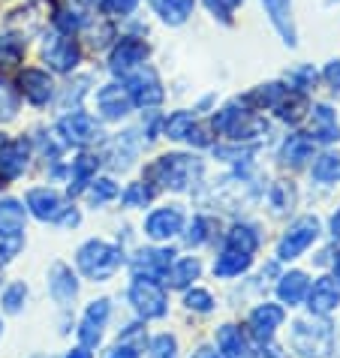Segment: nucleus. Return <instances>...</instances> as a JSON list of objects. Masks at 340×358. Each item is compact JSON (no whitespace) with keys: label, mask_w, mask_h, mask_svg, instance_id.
Returning <instances> with one entry per match:
<instances>
[{"label":"nucleus","mask_w":340,"mask_h":358,"mask_svg":"<svg viewBox=\"0 0 340 358\" xmlns=\"http://www.w3.org/2000/svg\"><path fill=\"white\" fill-rule=\"evenodd\" d=\"M76 265L87 280L94 283H106L108 277H115V271L124 265V250L112 241H99V238H91L78 247L76 253Z\"/></svg>","instance_id":"f257e3e1"},{"label":"nucleus","mask_w":340,"mask_h":358,"mask_svg":"<svg viewBox=\"0 0 340 358\" xmlns=\"http://www.w3.org/2000/svg\"><path fill=\"white\" fill-rule=\"evenodd\" d=\"M289 346L298 358H332L334 355V325L313 320H298L289 331Z\"/></svg>","instance_id":"f03ea898"},{"label":"nucleus","mask_w":340,"mask_h":358,"mask_svg":"<svg viewBox=\"0 0 340 358\" xmlns=\"http://www.w3.org/2000/svg\"><path fill=\"white\" fill-rule=\"evenodd\" d=\"M199 172H202L199 157H187V154H166L148 166V178L154 184L169 187V190H187L199 178Z\"/></svg>","instance_id":"7ed1b4c3"},{"label":"nucleus","mask_w":340,"mask_h":358,"mask_svg":"<svg viewBox=\"0 0 340 358\" xmlns=\"http://www.w3.org/2000/svg\"><path fill=\"white\" fill-rule=\"evenodd\" d=\"M323 235V226L313 214L298 217L295 223H289V229L283 232V238L277 241V259L280 262H292L298 256H304L310 247L316 244V238Z\"/></svg>","instance_id":"20e7f679"},{"label":"nucleus","mask_w":340,"mask_h":358,"mask_svg":"<svg viewBox=\"0 0 340 358\" xmlns=\"http://www.w3.org/2000/svg\"><path fill=\"white\" fill-rule=\"evenodd\" d=\"M129 304L142 320H163L169 313V298L166 289L160 286V280L151 277H133L129 283Z\"/></svg>","instance_id":"39448f33"},{"label":"nucleus","mask_w":340,"mask_h":358,"mask_svg":"<svg viewBox=\"0 0 340 358\" xmlns=\"http://www.w3.org/2000/svg\"><path fill=\"white\" fill-rule=\"evenodd\" d=\"M127 94H129V99H133V106H142V108H154V106H160L163 103V85H160V76L154 73L151 66H139V69H133V73L127 76Z\"/></svg>","instance_id":"423d86ee"},{"label":"nucleus","mask_w":340,"mask_h":358,"mask_svg":"<svg viewBox=\"0 0 340 358\" xmlns=\"http://www.w3.org/2000/svg\"><path fill=\"white\" fill-rule=\"evenodd\" d=\"M184 229V211L178 205H166V208H154L145 217V235L151 241H169Z\"/></svg>","instance_id":"0eeeda50"},{"label":"nucleus","mask_w":340,"mask_h":358,"mask_svg":"<svg viewBox=\"0 0 340 358\" xmlns=\"http://www.w3.org/2000/svg\"><path fill=\"white\" fill-rule=\"evenodd\" d=\"M304 301H307L310 316H323L325 320L328 313H334L340 307V283L334 280V274H325V277H319V280H313Z\"/></svg>","instance_id":"6e6552de"},{"label":"nucleus","mask_w":340,"mask_h":358,"mask_svg":"<svg viewBox=\"0 0 340 358\" xmlns=\"http://www.w3.org/2000/svg\"><path fill=\"white\" fill-rule=\"evenodd\" d=\"M43 57L45 64L57 69V73H73L82 61V48H78L76 39H69L66 34L64 36H48L45 45H43Z\"/></svg>","instance_id":"1a4fd4ad"},{"label":"nucleus","mask_w":340,"mask_h":358,"mask_svg":"<svg viewBox=\"0 0 340 358\" xmlns=\"http://www.w3.org/2000/svg\"><path fill=\"white\" fill-rule=\"evenodd\" d=\"M24 205H27V211H31L36 220H43V223H57L61 220V214L66 211L61 193L52 190V187H34V190H27Z\"/></svg>","instance_id":"9d476101"},{"label":"nucleus","mask_w":340,"mask_h":358,"mask_svg":"<svg viewBox=\"0 0 340 358\" xmlns=\"http://www.w3.org/2000/svg\"><path fill=\"white\" fill-rule=\"evenodd\" d=\"M145 57H148V45L142 43V39L124 36L121 43L112 48L108 66H112V73H115V76H129L133 69H139V66L145 64Z\"/></svg>","instance_id":"9b49d317"},{"label":"nucleus","mask_w":340,"mask_h":358,"mask_svg":"<svg viewBox=\"0 0 340 358\" xmlns=\"http://www.w3.org/2000/svg\"><path fill=\"white\" fill-rule=\"evenodd\" d=\"M283 320H286L283 307L265 301V304L253 307V313H250V320H247V328H250V334H253L259 343H268L277 334V328L283 325Z\"/></svg>","instance_id":"f8f14e48"},{"label":"nucleus","mask_w":340,"mask_h":358,"mask_svg":"<svg viewBox=\"0 0 340 358\" xmlns=\"http://www.w3.org/2000/svg\"><path fill=\"white\" fill-rule=\"evenodd\" d=\"M175 262V250L169 247H148V250H139L133 259V274L136 277H151V280H160L166 277V271Z\"/></svg>","instance_id":"ddd939ff"},{"label":"nucleus","mask_w":340,"mask_h":358,"mask_svg":"<svg viewBox=\"0 0 340 358\" xmlns=\"http://www.w3.org/2000/svg\"><path fill=\"white\" fill-rule=\"evenodd\" d=\"M57 130H61V136L66 138V145H76V148H82L87 142H94V138L99 136V127L97 121L87 112H69L61 117V124H57Z\"/></svg>","instance_id":"4468645a"},{"label":"nucleus","mask_w":340,"mask_h":358,"mask_svg":"<svg viewBox=\"0 0 340 358\" xmlns=\"http://www.w3.org/2000/svg\"><path fill=\"white\" fill-rule=\"evenodd\" d=\"M133 108V99H129L127 87L121 85H103L97 91V112L103 121H121V117L129 115Z\"/></svg>","instance_id":"2eb2a0df"},{"label":"nucleus","mask_w":340,"mask_h":358,"mask_svg":"<svg viewBox=\"0 0 340 358\" xmlns=\"http://www.w3.org/2000/svg\"><path fill=\"white\" fill-rule=\"evenodd\" d=\"M27 157H31V148L24 138H15V142L6 138L0 145V181H15L18 175H24Z\"/></svg>","instance_id":"dca6fc26"},{"label":"nucleus","mask_w":340,"mask_h":358,"mask_svg":"<svg viewBox=\"0 0 340 358\" xmlns=\"http://www.w3.org/2000/svg\"><path fill=\"white\" fill-rule=\"evenodd\" d=\"M18 91H22V96L31 106H45L55 94L52 76H48L45 69H24L22 78H18Z\"/></svg>","instance_id":"f3484780"},{"label":"nucleus","mask_w":340,"mask_h":358,"mask_svg":"<svg viewBox=\"0 0 340 358\" xmlns=\"http://www.w3.org/2000/svg\"><path fill=\"white\" fill-rule=\"evenodd\" d=\"M48 295H52L61 307H66L78 295V280H76V274L69 265L55 262L48 268Z\"/></svg>","instance_id":"a211bd4d"},{"label":"nucleus","mask_w":340,"mask_h":358,"mask_svg":"<svg viewBox=\"0 0 340 358\" xmlns=\"http://www.w3.org/2000/svg\"><path fill=\"white\" fill-rule=\"evenodd\" d=\"M217 352H220V358H256L247 334L238 325L217 328Z\"/></svg>","instance_id":"6ab92c4d"},{"label":"nucleus","mask_w":340,"mask_h":358,"mask_svg":"<svg viewBox=\"0 0 340 358\" xmlns=\"http://www.w3.org/2000/svg\"><path fill=\"white\" fill-rule=\"evenodd\" d=\"M27 208L18 199H0V238H22Z\"/></svg>","instance_id":"aec40b11"},{"label":"nucleus","mask_w":340,"mask_h":358,"mask_svg":"<svg viewBox=\"0 0 340 358\" xmlns=\"http://www.w3.org/2000/svg\"><path fill=\"white\" fill-rule=\"evenodd\" d=\"M271 24L280 31L286 45H295V27H292V0H262Z\"/></svg>","instance_id":"412c9836"},{"label":"nucleus","mask_w":340,"mask_h":358,"mask_svg":"<svg viewBox=\"0 0 340 358\" xmlns=\"http://www.w3.org/2000/svg\"><path fill=\"white\" fill-rule=\"evenodd\" d=\"M307 289H310V280L304 271H286L283 277L277 280V298L289 307H298L307 298Z\"/></svg>","instance_id":"4be33fe9"},{"label":"nucleus","mask_w":340,"mask_h":358,"mask_svg":"<svg viewBox=\"0 0 340 358\" xmlns=\"http://www.w3.org/2000/svg\"><path fill=\"white\" fill-rule=\"evenodd\" d=\"M313 138L304 136V133H292V136H286V142L283 148H280V163H286V166H302L307 163L310 157H313Z\"/></svg>","instance_id":"5701e85b"},{"label":"nucleus","mask_w":340,"mask_h":358,"mask_svg":"<svg viewBox=\"0 0 340 358\" xmlns=\"http://www.w3.org/2000/svg\"><path fill=\"white\" fill-rule=\"evenodd\" d=\"M250 265H253V256H250V253L226 250V247H223V253H220L217 262H214V274L223 277V280H232V277H241Z\"/></svg>","instance_id":"b1692460"},{"label":"nucleus","mask_w":340,"mask_h":358,"mask_svg":"<svg viewBox=\"0 0 340 358\" xmlns=\"http://www.w3.org/2000/svg\"><path fill=\"white\" fill-rule=\"evenodd\" d=\"M199 274H202V262L196 256H184V259L172 262V268L166 271V280L172 289H187L193 280H199Z\"/></svg>","instance_id":"393cba45"},{"label":"nucleus","mask_w":340,"mask_h":358,"mask_svg":"<svg viewBox=\"0 0 340 358\" xmlns=\"http://www.w3.org/2000/svg\"><path fill=\"white\" fill-rule=\"evenodd\" d=\"M151 6H154V13L163 18L166 24H184L190 15H193V6H196V0H151Z\"/></svg>","instance_id":"a878e982"},{"label":"nucleus","mask_w":340,"mask_h":358,"mask_svg":"<svg viewBox=\"0 0 340 358\" xmlns=\"http://www.w3.org/2000/svg\"><path fill=\"white\" fill-rule=\"evenodd\" d=\"M223 247H226V250H241V253L253 256L259 250V232H256V226H247V223L232 226L226 232V238H223Z\"/></svg>","instance_id":"bb28decb"},{"label":"nucleus","mask_w":340,"mask_h":358,"mask_svg":"<svg viewBox=\"0 0 340 358\" xmlns=\"http://www.w3.org/2000/svg\"><path fill=\"white\" fill-rule=\"evenodd\" d=\"M310 130H313V138L319 142H337L340 138V127H337V117L328 106H316L313 108V117H310Z\"/></svg>","instance_id":"cd10ccee"},{"label":"nucleus","mask_w":340,"mask_h":358,"mask_svg":"<svg viewBox=\"0 0 340 358\" xmlns=\"http://www.w3.org/2000/svg\"><path fill=\"white\" fill-rule=\"evenodd\" d=\"M97 169H99V157H94V154H82V157H78V160L73 163V184H69V196L82 193L85 187L94 181Z\"/></svg>","instance_id":"c85d7f7f"},{"label":"nucleus","mask_w":340,"mask_h":358,"mask_svg":"<svg viewBox=\"0 0 340 358\" xmlns=\"http://www.w3.org/2000/svg\"><path fill=\"white\" fill-rule=\"evenodd\" d=\"M247 115H250V112H244L241 103H229V106H223V108H220V112L214 115V130L223 133V136H232V133L238 130V124H241Z\"/></svg>","instance_id":"c756f323"},{"label":"nucleus","mask_w":340,"mask_h":358,"mask_svg":"<svg viewBox=\"0 0 340 358\" xmlns=\"http://www.w3.org/2000/svg\"><path fill=\"white\" fill-rule=\"evenodd\" d=\"M310 175H313V181L319 184H332L340 178V154L334 151H325L323 157H316L313 169H310Z\"/></svg>","instance_id":"7c9ffc66"},{"label":"nucleus","mask_w":340,"mask_h":358,"mask_svg":"<svg viewBox=\"0 0 340 358\" xmlns=\"http://www.w3.org/2000/svg\"><path fill=\"white\" fill-rule=\"evenodd\" d=\"M274 108H277V117H280V121L298 124V121H302V115L307 112V99L302 96V91H298V94H289V91H286L283 99H280Z\"/></svg>","instance_id":"2f4dec72"},{"label":"nucleus","mask_w":340,"mask_h":358,"mask_svg":"<svg viewBox=\"0 0 340 358\" xmlns=\"http://www.w3.org/2000/svg\"><path fill=\"white\" fill-rule=\"evenodd\" d=\"M136 133H121L112 142V166L115 169H127L129 166V160L136 157V151H139V142L133 138Z\"/></svg>","instance_id":"473e14b6"},{"label":"nucleus","mask_w":340,"mask_h":358,"mask_svg":"<svg viewBox=\"0 0 340 358\" xmlns=\"http://www.w3.org/2000/svg\"><path fill=\"white\" fill-rule=\"evenodd\" d=\"M193 124H196L193 112H175V115H169V121L163 124V136L172 138V142H181V138H187V133L193 130Z\"/></svg>","instance_id":"72a5a7b5"},{"label":"nucleus","mask_w":340,"mask_h":358,"mask_svg":"<svg viewBox=\"0 0 340 358\" xmlns=\"http://www.w3.org/2000/svg\"><path fill=\"white\" fill-rule=\"evenodd\" d=\"M121 196V190H118V184L112 181V178H99V181H91V190H87V199H91V205H106L112 202V199Z\"/></svg>","instance_id":"f704fd0d"},{"label":"nucleus","mask_w":340,"mask_h":358,"mask_svg":"<svg viewBox=\"0 0 340 358\" xmlns=\"http://www.w3.org/2000/svg\"><path fill=\"white\" fill-rule=\"evenodd\" d=\"M289 91V87H283V85H277V82H271V85H262V87H256L253 94H250V99L259 106V108H274L280 99H283V94Z\"/></svg>","instance_id":"c9c22d12"},{"label":"nucleus","mask_w":340,"mask_h":358,"mask_svg":"<svg viewBox=\"0 0 340 358\" xmlns=\"http://www.w3.org/2000/svg\"><path fill=\"white\" fill-rule=\"evenodd\" d=\"M24 301H27V286L22 280L9 283L6 289H3V295H0V304H3L6 313H18L24 307Z\"/></svg>","instance_id":"e433bc0d"},{"label":"nucleus","mask_w":340,"mask_h":358,"mask_svg":"<svg viewBox=\"0 0 340 358\" xmlns=\"http://www.w3.org/2000/svg\"><path fill=\"white\" fill-rule=\"evenodd\" d=\"M154 199V190L148 187L145 181H136V184H129L127 190L121 193V202H124V208H145L148 202Z\"/></svg>","instance_id":"4c0bfd02"},{"label":"nucleus","mask_w":340,"mask_h":358,"mask_svg":"<svg viewBox=\"0 0 340 358\" xmlns=\"http://www.w3.org/2000/svg\"><path fill=\"white\" fill-rule=\"evenodd\" d=\"M316 82V69L313 66H295V69H289L286 73V85L289 87H295V91H307V87H313Z\"/></svg>","instance_id":"58836bf2"},{"label":"nucleus","mask_w":340,"mask_h":358,"mask_svg":"<svg viewBox=\"0 0 340 358\" xmlns=\"http://www.w3.org/2000/svg\"><path fill=\"white\" fill-rule=\"evenodd\" d=\"M211 220L208 217H193V223H190V232H187V244L190 247H199V244H208L211 241Z\"/></svg>","instance_id":"ea45409f"},{"label":"nucleus","mask_w":340,"mask_h":358,"mask_svg":"<svg viewBox=\"0 0 340 358\" xmlns=\"http://www.w3.org/2000/svg\"><path fill=\"white\" fill-rule=\"evenodd\" d=\"M184 304L187 310H196V313H211L214 310V295L208 289H190L184 295Z\"/></svg>","instance_id":"a19ab883"},{"label":"nucleus","mask_w":340,"mask_h":358,"mask_svg":"<svg viewBox=\"0 0 340 358\" xmlns=\"http://www.w3.org/2000/svg\"><path fill=\"white\" fill-rule=\"evenodd\" d=\"M271 205H274V211H286V208H292V205H295V190H292V184L277 181V184L271 187Z\"/></svg>","instance_id":"79ce46f5"},{"label":"nucleus","mask_w":340,"mask_h":358,"mask_svg":"<svg viewBox=\"0 0 340 358\" xmlns=\"http://www.w3.org/2000/svg\"><path fill=\"white\" fill-rule=\"evenodd\" d=\"M151 358H178V341L172 334H157L151 341Z\"/></svg>","instance_id":"37998d69"},{"label":"nucleus","mask_w":340,"mask_h":358,"mask_svg":"<svg viewBox=\"0 0 340 358\" xmlns=\"http://www.w3.org/2000/svg\"><path fill=\"white\" fill-rule=\"evenodd\" d=\"M15 115H18V96L9 91V85L0 82V124L13 121Z\"/></svg>","instance_id":"c03bdc74"},{"label":"nucleus","mask_w":340,"mask_h":358,"mask_svg":"<svg viewBox=\"0 0 340 358\" xmlns=\"http://www.w3.org/2000/svg\"><path fill=\"white\" fill-rule=\"evenodd\" d=\"M78 341H82V346H87V350L99 346V341H103V325L82 320V325H78Z\"/></svg>","instance_id":"a18cd8bd"},{"label":"nucleus","mask_w":340,"mask_h":358,"mask_svg":"<svg viewBox=\"0 0 340 358\" xmlns=\"http://www.w3.org/2000/svg\"><path fill=\"white\" fill-rule=\"evenodd\" d=\"M108 313H112V304H108V298H97V301L87 304L85 320H91V322H97V325H106Z\"/></svg>","instance_id":"49530a36"},{"label":"nucleus","mask_w":340,"mask_h":358,"mask_svg":"<svg viewBox=\"0 0 340 358\" xmlns=\"http://www.w3.org/2000/svg\"><path fill=\"white\" fill-rule=\"evenodd\" d=\"M55 27H57V31H61V34H76L78 31V27H82V18H78V13H69V9H61V13H57L55 15Z\"/></svg>","instance_id":"de8ad7c7"},{"label":"nucleus","mask_w":340,"mask_h":358,"mask_svg":"<svg viewBox=\"0 0 340 358\" xmlns=\"http://www.w3.org/2000/svg\"><path fill=\"white\" fill-rule=\"evenodd\" d=\"M24 45L15 43V39H0V64H18L22 61Z\"/></svg>","instance_id":"09e8293b"},{"label":"nucleus","mask_w":340,"mask_h":358,"mask_svg":"<svg viewBox=\"0 0 340 358\" xmlns=\"http://www.w3.org/2000/svg\"><path fill=\"white\" fill-rule=\"evenodd\" d=\"M22 238H0V265H9L22 250Z\"/></svg>","instance_id":"8fccbe9b"},{"label":"nucleus","mask_w":340,"mask_h":358,"mask_svg":"<svg viewBox=\"0 0 340 358\" xmlns=\"http://www.w3.org/2000/svg\"><path fill=\"white\" fill-rule=\"evenodd\" d=\"M139 0H103V13L106 15H129L136 9Z\"/></svg>","instance_id":"3c124183"},{"label":"nucleus","mask_w":340,"mask_h":358,"mask_svg":"<svg viewBox=\"0 0 340 358\" xmlns=\"http://www.w3.org/2000/svg\"><path fill=\"white\" fill-rule=\"evenodd\" d=\"M238 3H241V0H205V6L211 9L214 15L223 18V22H229V15L235 13V6H238Z\"/></svg>","instance_id":"603ef678"},{"label":"nucleus","mask_w":340,"mask_h":358,"mask_svg":"<svg viewBox=\"0 0 340 358\" xmlns=\"http://www.w3.org/2000/svg\"><path fill=\"white\" fill-rule=\"evenodd\" d=\"M106 358H139V350H136V346H129V343H124V341H121V343H118L115 350L108 352Z\"/></svg>","instance_id":"864d4df0"},{"label":"nucleus","mask_w":340,"mask_h":358,"mask_svg":"<svg viewBox=\"0 0 340 358\" xmlns=\"http://www.w3.org/2000/svg\"><path fill=\"white\" fill-rule=\"evenodd\" d=\"M325 78H328V85L334 87H340V61H334V64H328V69H325Z\"/></svg>","instance_id":"5fc2aeb1"},{"label":"nucleus","mask_w":340,"mask_h":358,"mask_svg":"<svg viewBox=\"0 0 340 358\" xmlns=\"http://www.w3.org/2000/svg\"><path fill=\"white\" fill-rule=\"evenodd\" d=\"M332 238H334V241L340 244V208H337V211L332 214Z\"/></svg>","instance_id":"6e6d98bb"},{"label":"nucleus","mask_w":340,"mask_h":358,"mask_svg":"<svg viewBox=\"0 0 340 358\" xmlns=\"http://www.w3.org/2000/svg\"><path fill=\"white\" fill-rule=\"evenodd\" d=\"M193 358H220V352L211 350V346H199V350L193 352Z\"/></svg>","instance_id":"4d7b16f0"},{"label":"nucleus","mask_w":340,"mask_h":358,"mask_svg":"<svg viewBox=\"0 0 340 358\" xmlns=\"http://www.w3.org/2000/svg\"><path fill=\"white\" fill-rule=\"evenodd\" d=\"M66 358H94L91 352H87V346H76V350H69Z\"/></svg>","instance_id":"13d9d810"},{"label":"nucleus","mask_w":340,"mask_h":358,"mask_svg":"<svg viewBox=\"0 0 340 358\" xmlns=\"http://www.w3.org/2000/svg\"><path fill=\"white\" fill-rule=\"evenodd\" d=\"M334 280L340 283V259H334Z\"/></svg>","instance_id":"bf43d9fd"},{"label":"nucleus","mask_w":340,"mask_h":358,"mask_svg":"<svg viewBox=\"0 0 340 358\" xmlns=\"http://www.w3.org/2000/svg\"><path fill=\"white\" fill-rule=\"evenodd\" d=\"M0 334H3V322H0Z\"/></svg>","instance_id":"052dcab7"}]
</instances>
